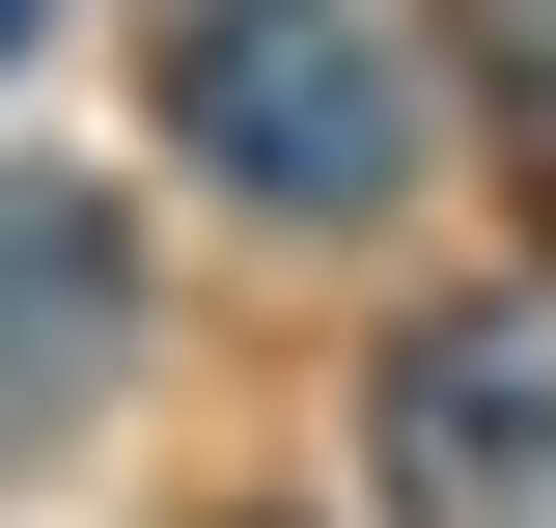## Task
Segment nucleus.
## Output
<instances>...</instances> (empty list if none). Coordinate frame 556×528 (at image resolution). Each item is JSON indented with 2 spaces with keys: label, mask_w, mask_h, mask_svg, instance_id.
I'll list each match as a JSON object with an SVG mask.
<instances>
[{
  "label": "nucleus",
  "mask_w": 556,
  "mask_h": 528,
  "mask_svg": "<svg viewBox=\"0 0 556 528\" xmlns=\"http://www.w3.org/2000/svg\"><path fill=\"white\" fill-rule=\"evenodd\" d=\"M0 56H28V0H0Z\"/></svg>",
  "instance_id": "obj_4"
},
{
  "label": "nucleus",
  "mask_w": 556,
  "mask_h": 528,
  "mask_svg": "<svg viewBox=\"0 0 556 528\" xmlns=\"http://www.w3.org/2000/svg\"><path fill=\"white\" fill-rule=\"evenodd\" d=\"M167 139H195L251 223H362L417 167V84H390L362 0H195V28H167Z\"/></svg>",
  "instance_id": "obj_1"
},
{
  "label": "nucleus",
  "mask_w": 556,
  "mask_h": 528,
  "mask_svg": "<svg viewBox=\"0 0 556 528\" xmlns=\"http://www.w3.org/2000/svg\"><path fill=\"white\" fill-rule=\"evenodd\" d=\"M362 473H390V528H556V334L529 306H445L362 362Z\"/></svg>",
  "instance_id": "obj_2"
},
{
  "label": "nucleus",
  "mask_w": 556,
  "mask_h": 528,
  "mask_svg": "<svg viewBox=\"0 0 556 528\" xmlns=\"http://www.w3.org/2000/svg\"><path fill=\"white\" fill-rule=\"evenodd\" d=\"M112 334H139V251H112V196H0V445L112 390Z\"/></svg>",
  "instance_id": "obj_3"
}]
</instances>
